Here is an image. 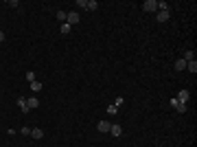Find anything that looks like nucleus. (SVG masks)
<instances>
[{"instance_id": "obj_1", "label": "nucleus", "mask_w": 197, "mask_h": 147, "mask_svg": "<svg viewBox=\"0 0 197 147\" xmlns=\"http://www.w3.org/2000/svg\"><path fill=\"white\" fill-rule=\"evenodd\" d=\"M79 20H81V15H79L77 11H70V13H66V24H70V26H72V24H77Z\"/></svg>"}, {"instance_id": "obj_2", "label": "nucleus", "mask_w": 197, "mask_h": 147, "mask_svg": "<svg viewBox=\"0 0 197 147\" xmlns=\"http://www.w3.org/2000/svg\"><path fill=\"white\" fill-rule=\"evenodd\" d=\"M171 105H173V108H175L180 114H184L186 110H189V105H186V103H182V101H177V99H171Z\"/></svg>"}, {"instance_id": "obj_3", "label": "nucleus", "mask_w": 197, "mask_h": 147, "mask_svg": "<svg viewBox=\"0 0 197 147\" xmlns=\"http://www.w3.org/2000/svg\"><path fill=\"white\" fill-rule=\"evenodd\" d=\"M110 127H112V123H110V121H99V123H97V130H99V132H103V134L110 132Z\"/></svg>"}, {"instance_id": "obj_4", "label": "nucleus", "mask_w": 197, "mask_h": 147, "mask_svg": "<svg viewBox=\"0 0 197 147\" xmlns=\"http://www.w3.org/2000/svg\"><path fill=\"white\" fill-rule=\"evenodd\" d=\"M143 9H145V11H149V13H151V11H158V7H156V0H145Z\"/></svg>"}, {"instance_id": "obj_5", "label": "nucleus", "mask_w": 197, "mask_h": 147, "mask_svg": "<svg viewBox=\"0 0 197 147\" xmlns=\"http://www.w3.org/2000/svg\"><path fill=\"white\" fill-rule=\"evenodd\" d=\"M189 97H191L189 90H180V95H177L175 99H177V101H182V103H189Z\"/></svg>"}, {"instance_id": "obj_6", "label": "nucleus", "mask_w": 197, "mask_h": 147, "mask_svg": "<svg viewBox=\"0 0 197 147\" xmlns=\"http://www.w3.org/2000/svg\"><path fill=\"white\" fill-rule=\"evenodd\" d=\"M110 134H112V136H120V134H123V127H120L118 123H112V127H110Z\"/></svg>"}, {"instance_id": "obj_7", "label": "nucleus", "mask_w": 197, "mask_h": 147, "mask_svg": "<svg viewBox=\"0 0 197 147\" xmlns=\"http://www.w3.org/2000/svg\"><path fill=\"white\" fill-rule=\"evenodd\" d=\"M26 105H29V110H35V108H40V99H37V97H31V99H26Z\"/></svg>"}, {"instance_id": "obj_8", "label": "nucleus", "mask_w": 197, "mask_h": 147, "mask_svg": "<svg viewBox=\"0 0 197 147\" xmlns=\"http://www.w3.org/2000/svg\"><path fill=\"white\" fill-rule=\"evenodd\" d=\"M31 136H33L35 141H40V139H44V130H40V127H35V130H33V127H31Z\"/></svg>"}, {"instance_id": "obj_9", "label": "nucleus", "mask_w": 197, "mask_h": 147, "mask_svg": "<svg viewBox=\"0 0 197 147\" xmlns=\"http://www.w3.org/2000/svg\"><path fill=\"white\" fill-rule=\"evenodd\" d=\"M156 13H158V22H166L169 18H171V13H169V11H156Z\"/></svg>"}, {"instance_id": "obj_10", "label": "nucleus", "mask_w": 197, "mask_h": 147, "mask_svg": "<svg viewBox=\"0 0 197 147\" xmlns=\"http://www.w3.org/2000/svg\"><path fill=\"white\" fill-rule=\"evenodd\" d=\"M18 105H20L22 112H29V105H26V99L24 97H18Z\"/></svg>"}, {"instance_id": "obj_11", "label": "nucleus", "mask_w": 197, "mask_h": 147, "mask_svg": "<svg viewBox=\"0 0 197 147\" xmlns=\"http://www.w3.org/2000/svg\"><path fill=\"white\" fill-rule=\"evenodd\" d=\"M86 9H88V11H94V9H99V2H97V0H88Z\"/></svg>"}, {"instance_id": "obj_12", "label": "nucleus", "mask_w": 197, "mask_h": 147, "mask_svg": "<svg viewBox=\"0 0 197 147\" xmlns=\"http://www.w3.org/2000/svg\"><path fill=\"white\" fill-rule=\"evenodd\" d=\"M175 70H186V59H175Z\"/></svg>"}, {"instance_id": "obj_13", "label": "nucleus", "mask_w": 197, "mask_h": 147, "mask_svg": "<svg viewBox=\"0 0 197 147\" xmlns=\"http://www.w3.org/2000/svg\"><path fill=\"white\" fill-rule=\"evenodd\" d=\"M42 88H44V86H42V81H37V79H35L33 84H31V90H33V92H40Z\"/></svg>"}, {"instance_id": "obj_14", "label": "nucleus", "mask_w": 197, "mask_h": 147, "mask_svg": "<svg viewBox=\"0 0 197 147\" xmlns=\"http://www.w3.org/2000/svg\"><path fill=\"white\" fill-rule=\"evenodd\" d=\"M186 68L195 75V72H197V62H195V59H193V62H186Z\"/></svg>"}, {"instance_id": "obj_15", "label": "nucleus", "mask_w": 197, "mask_h": 147, "mask_svg": "<svg viewBox=\"0 0 197 147\" xmlns=\"http://www.w3.org/2000/svg\"><path fill=\"white\" fill-rule=\"evenodd\" d=\"M184 59H186V62H193V59H195V53H193V51H186V53H184Z\"/></svg>"}, {"instance_id": "obj_16", "label": "nucleus", "mask_w": 197, "mask_h": 147, "mask_svg": "<svg viewBox=\"0 0 197 147\" xmlns=\"http://www.w3.org/2000/svg\"><path fill=\"white\" fill-rule=\"evenodd\" d=\"M24 77H26V81H29V84H33V81H35V72H33V70H29Z\"/></svg>"}, {"instance_id": "obj_17", "label": "nucleus", "mask_w": 197, "mask_h": 147, "mask_svg": "<svg viewBox=\"0 0 197 147\" xmlns=\"http://www.w3.org/2000/svg\"><path fill=\"white\" fill-rule=\"evenodd\" d=\"M59 31H61V35H68V33H70V24H61Z\"/></svg>"}, {"instance_id": "obj_18", "label": "nucleus", "mask_w": 197, "mask_h": 147, "mask_svg": "<svg viewBox=\"0 0 197 147\" xmlns=\"http://www.w3.org/2000/svg\"><path fill=\"white\" fill-rule=\"evenodd\" d=\"M57 20L59 22H66V11H57Z\"/></svg>"}, {"instance_id": "obj_19", "label": "nucleus", "mask_w": 197, "mask_h": 147, "mask_svg": "<svg viewBox=\"0 0 197 147\" xmlns=\"http://www.w3.org/2000/svg\"><path fill=\"white\" fill-rule=\"evenodd\" d=\"M107 114H118V108L116 105H110L107 108Z\"/></svg>"}, {"instance_id": "obj_20", "label": "nucleus", "mask_w": 197, "mask_h": 147, "mask_svg": "<svg viewBox=\"0 0 197 147\" xmlns=\"http://www.w3.org/2000/svg\"><path fill=\"white\" fill-rule=\"evenodd\" d=\"M114 105H116V108H120V105H123V97H118V99L114 101Z\"/></svg>"}, {"instance_id": "obj_21", "label": "nucleus", "mask_w": 197, "mask_h": 147, "mask_svg": "<svg viewBox=\"0 0 197 147\" xmlns=\"http://www.w3.org/2000/svg\"><path fill=\"white\" fill-rule=\"evenodd\" d=\"M20 134H24V136H26V134H31V127H22Z\"/></svg>"}, {"instance_id": "obj_22", "label": "nucleus", "mask_w": 197, "mask_h": 147, "mask_svg": "<svg viewBox=\"0 0 197 147\" xmlns=\"http://www.w3.org/2000/svg\"><path fill=\"white\" fill-rule=\"evenodd\" d=\"M9 5H11L13 9H20V2H18V0H11V2H9Z\"/></svg>"}, {"instance_id": "obj_23", "label": "nucleus", "mask_w": 197, "mask_h": 147, "mask_svg": "<svg viewBox=\"0 0 197 147\" xmlns=\"http://www.w3.org/2000/svg\"><path fill=\"white\" fill-rule=\"evenodd\" d=\"M0 42H5V33L2 31H0Z\"/></svg>"}]
</instances>
